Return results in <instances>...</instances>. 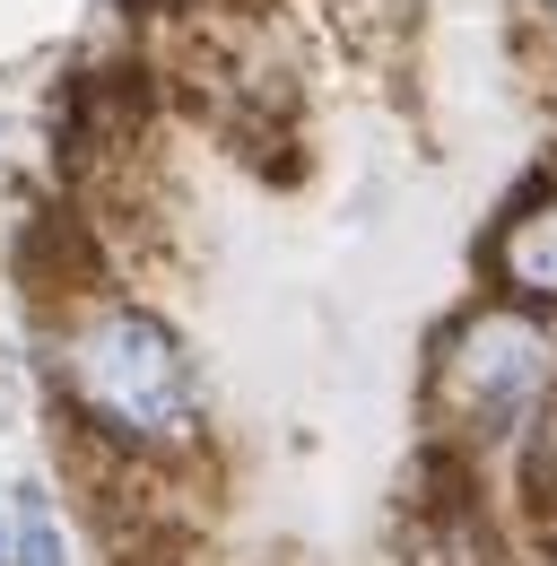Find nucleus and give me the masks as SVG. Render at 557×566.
Masks as SVG:
<instances>
[{
    "mask_svg": "<svg viewBox=\"0 0 557 566\" xmlns=\"http://www.w3.org/2000/svg\"><path fill=\"white\" fill-rule=\"evenodd\" d=\"M53 392L105 453L166 462L201 436V366L139 296H78L53 323Z\"/></svg>",
    "mask_w": 557,
    "mask_h": 566,
    "instance_id": "1",
    "label": "nucleus"
},
{
    "mask_svg": "<svg viewBox=\"0 0 557 566\" xmlns=\"http://www.w3.org/2000/svg\"><path fill=\"white\" fill-rule=\"evenodd\" d=\"M557 384V323L532 305L480 296L427 349V419L453 444H514Z\"/></svg>",
    "mask_w": 557,
    "mask_h": 566,
    "instance_id": "2",
    "label": "nucleus"
},
{
    "mask_svg": "<svg viewBox=\"0 0 557 566\" xmlns=\"http://www.w3.org/2000/svg\"><path fill=\"white\" fill-rule=\"evenodd\" d=\"M480 271H487V296L532 305V314L557 323V192H532V201H514L487 227Z\"/></svg>",
    "mask_w": 557,
    "mask_h": 566,
    "instance_id": "3",
    "label": "nucleus"
},
{
    "mask_svg": "<svg viewBox=\"0 0 557 566\" xmlns=\"http://www.w3.org/2000/svg\"><path fill=\"white\" fill-rule=\"evenodd\" d=\"M0 514H9V566H78V541H70V514L53 496V480L9 471L0 480Z\"/></svg>",
    "mask_w": 557,
    "mask_h": 566,
    "instance_id": "4",
    "label": "nucleus"
},
{
    "mask_svg": "<svg viewBox=\"0 0 557 566\" xmlns=\"http://www.w3.org/2000/svg\"><path fill=\"white\" fill-rule=\"evenodd\" d=\"M523 489H532L540 514H557V384H549V401L532 410V427H523Z\"/></svg>",
    "mask_w": 557,
    "mask_h": 566,
    "instance_id": "5",
    "label": "nucleus"
},
{
    "mask_svg": "<svg viewBox=\"0 0 557 566\" xmlns=\"http://www.w3.org/2000/svg\"><path fill=\"white\" fill-rule=\"evenodd\" d=\"M9 140H18V123H9V114H0V166H9Z\"/></svg>",
    "mask_w": 557,
    "mask_h": 566,
    "instance_id": "6",
    "label": "nucleus"
},
{
    "mask_svg": "<svg viewBox=\"0 0 557 566\" xmlns=\"http://www.w3.org/2000/svg\"><path fill=\"white\" fill-rule=\"evenodd\" d=\"M0 566H9V514H0Z\"/></svg>",
    "mask_w": 557,
    "mask_h": 566,
    "instance_id": "7",
    "label": "nucleus"
},
{
    "mask_svg": "<svg viewBox=\"0 0 557 566\" xmlns=\"http://www.w3.org/2000/svg\"><path fill=\"white\" fill-rule=\"evenodd\" d=\"M532 9H540V18H549V27H557V0H532Z\"/></svg>",
    "mask_w": 557,
    "mask_h": 566,
    "instance_id": "8",
    "label": "nucleus"
}]
</instances>
